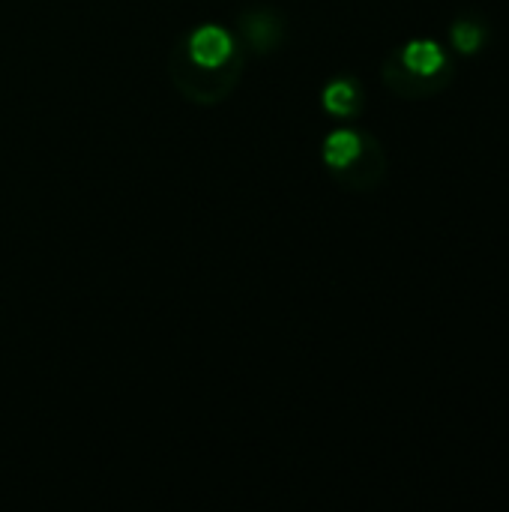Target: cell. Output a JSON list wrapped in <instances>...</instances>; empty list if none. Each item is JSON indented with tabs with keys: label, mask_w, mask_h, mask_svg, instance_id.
<instances>
[{
	"label": "cell",
	"mask_w": 509,
	"mask_h": 512,
	"mask_svg": "<svg viewBox=\"0 0 509 512\" xmlns=\"http://www.w3.org/2000/svg\"><path fill=\"white\" fill-rule=\"evenodd\" d=\"M231 54V36L222 27H201L192 36V57L201 66H219Z\"/></svg>",
	"instance_id": "cell-1"
},
{
	"label": "cell",
	"mask_w": 509,
	"mask_h": 512,
	"mask_svg": "<svg viewBox=\"0 0 509 512\" xmlns=\"http://www.w3.org/2000/svg\"><path fill=\"white\" fill-rule=\"evenodd\" d=\"M402 60H405V66H408L411 72H417V75H423V78H432L435 72L444 69V51H441L435 42H429V39L411 42V45L405 48Z\"/></svg>",
	"instance_id": "cell-2"
},
{
	"label": "cell",
	"mask_w": 509,
	"mask_h": 512,
	"mask_svg": "<svg viewBox=\"0 0 509 512\" xmlns=\"http://www.w3.org/2000/svg\"><path fill=\"white\" fill-rule=\"evenodd\" d=\"M360 156V138L354 132H333L324 144V159L333 168H345Z\"/></svg>",
	"instance_id": "cell-3"
},
{
	"label": "cell",
	"mask_w": 509,
	"mask_h": 512,
	"mask_svg": "<svg viewBox=\"0 0 509 512\" xmlns=\"http://www.w3.org/2000/svg\"><path fill=\"white\" fill-rule=\"evenodd\" d=\"M324 105H327V111H333V114H351L354 105H357V90H354V84H348V81L330 84V87L324 90Z\"/></svg>",
	"instance_id": "cell-4"
},
{
	"label": "cell",
	"mask_w": 509,
	"mask_h": 512,
	"mask_svg": "<svg viewBox=\"0 0 509 512\" xmlns=\"http://www.w3.org/2000/svg\"><path fill=\"white\" fill-rule=\"evenodd\" d=\"M453 42L462 54H474L483 42V27L477 21H459L453 27Z\"/></svg>",
	"instance_id": "cell-5"
}]
</instances>
